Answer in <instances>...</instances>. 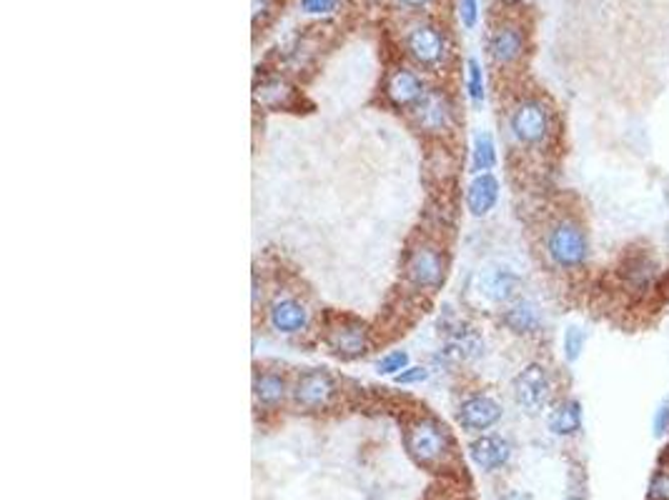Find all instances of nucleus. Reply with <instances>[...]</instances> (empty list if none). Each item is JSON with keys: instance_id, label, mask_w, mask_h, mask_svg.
Returning a JSON list of instances; mask_svg holds the SVG:
<instances>
[{"instance_id": "f257e3e1", "label": "nucleus", "mask_w": 669, "mask_h": 500, "mask_svg": "<svg viewBox=\"0 0 669 500\" xmlns=\"http://www.w3.org/2000/svg\"><path fill=\"white\" fill-rule=\"evenodd\" d=\"M544 255L557 270L564 273L582 270L592 255L587 228L572 215L552 220L544 230Z\"/></svg>"}, {"instance_id": "f03ea898", "label": "nucleus", "mask_w": 669, "mask_h": 500, "mask_svg": "<svg viewBox=\"0 0 669 500\" xmlns=\"http://www.w3.org/2000/svg\"><path fill=\"white\" fill-rule=\"evenodd\" d=\"M552 110L539 98H522L509 110V130L512 138L524 148H542L552 138Z\"/></svg>"}, {"instance_id": "7ed1b4c3", "label": "nucleus", "mask_w": 669, "mask_h": 500, "mask_svg": "<svg viewBox=\"0 0 669 500\" xmlns=\"http://www.w3.org/2000/svg\"><path fill=\"white\" fill-rule=\"evenodd\" d=\"M406 450L414 458V463L424 468H434L439 463H444L446 455L451 453V438L441 423L421 418L406 430Z\"/></svg>"}, {"instance_id": "20e7f679", "label": "nucleus", "mask_w": 669, "mask_h": 500, "mask_svg": "<svg viewBox=\"0 0 669 500\" xmlns=\"http://www.w3.org/2000/svg\"><path fill=\"white\" fill-rule=\"evenodd\" d=\"M554 390V380L544 363H527L512 380V395L517 405L529 415H537L547 408Z\"/></svg>"}, {"instance_id": "39448f33", "label": "nucleus", "mask_w": 669, "mask_h": 500, "mask_svg": "<svg viewBox=\"0 0 669 500\" xmlns=\"http://www.w3.org/2000/svg\"><path fill=\"white\" fill-rule=\"evenodd\" d=\"M404 275L416 290L434 293L446 278L444 250L434 245V243H419L416 248H411L409 258H406Z\"/></svg>"}, {"instance_id": "423d86ee", "label": "nucleus", "mask_w": 669, "mask_h": 500, "mask_svg": "<svg viewBox=\"0 0 669 500\" xmlns=\"http://www.w3.org/2000/svg\"><path fill=\"white\" fill-rule=\"evenodd\" d=\"M404 45L409 58L414 60L419 68L426 70L441 68L446 53H449L444 33H441V28L431 25V23H416L414 28L406 33Z\"/></svg>"}, {"instance_id": "0eeeda50", "label": "nucleus", "mask_w": 669, "mask_h": 500, "mask_svg": "<svg viewBox=\"0 0 669 500\" xmlns=\"http://www.w3.org/2000/svg\"><path fill=\"white\" fill-rule=\"evenodd\" d=\"M326 348L341 360H356L369 350V330L354 318H339L326 328Z\"/></svg>"}, {"instance_id": "6e6552de", "label": "nucleus", "mask_w": 669, "mask_h": 500, "mask_svg": "<svg viewBox=\"0 0 669 500\" xmlns=\"http://www.w3.org/2000/svg\"><path fill=\"white\" fill-rule=\"evenodd\" d=\"M336 395V380L326 370L309 368L299 373L291 385V398L299 408L321 410Z\"/></svg>"}, {"instance_id": "1a4fd4ad", "label": "nucleus", "mask_w": 669, "mask_h": 500, "mask_svg": "<svg viewBox=\"0 0 669 500\" xmlns=\"http://www.w3.org/2000/svg\"><path fill=\"white\" fill-rule=\"evenodd\" d=\"M416 128L426 135H441L454 125V108L441 90H426V95L411 108Z\"/></svg>"}, {"instance_id": "9d476101", "label": "nucleus", "mask_w": 669, "mask_h": 500, "mask_svg": "<svg viewBox=\"0 0 669 500\" xmlns=\"http://www.w3.org/2000/svg\"><path fill=\"white\" fill-rule=\"evenodd\" d=\"M502 413L504 410H502V405L492 395H487V393H474V395L461 400V405L457 410V423L467 433H484V430L497 425L499 420H502Z\"/></svg>"}, {"instance_id": "9b49d317", "label": "nucleus", "mask_w": 669, "mask_h": 500, "mask_svg": "<svg viewBox=\"0 0 669 500\" xmlns=\"http://www.w3.org/2000/svg\"><path fill=\"white\" fill-rule=\"evenodd\" d=\"M269 325L281 335H299L309 328V308L294 295H276L269 305Z\"/></svg>"}, {"instance_id": "f8f14e48", "label": "nucleus", "mask_w": 669, "mask_h": 500, "mask_svg": "<svg viewBox=\"0 0 669 500\" xmlns=\"http://www.w3.org/2000/svg\"><path fill=\"white\" fill-rule=\"evenodd\" d=\"M527 50V38L524 30L514 25V23H502L499 28L492 30L489 35V55L497 63L499 68H509L522 60Z\"/></svg>"}, {"instance_id": "ddd939ff", "label": "nucleus", "mask_w": 669, "mask_h": 500, "mask_svg": "<svg viewBox=\"0 0 669 500\" xmlns=\"http://www.w3.org/2000/svg\"><path fill=\"white\" fill-rule=\"evenodd\" d=\"M426 95V85L419 73L409 68L391 70L386 78V98L394 103L396 108H414L419 100Z\"/></svg>"}, {"instance_id": "4468645a", "label": "nucleus", "mask_w": 669, "mask_h": 500, "mask_svg": "<svg viewBox=\"0 0 669 500\" xmlns=\"http://www.w3.org/2000/svg\"><path fill=\"white\" fill-rule=\"evenodd\" d=\"M469 455L474 460V465L487 473H494V470L504 468L512 458V443L502 435H481V438L471 440Z\"/></svg>"}, {"instance_id": "2eb2a0df", "label": "nucleus", "mask_w": 669, "mask_h": 500, "mask_svg": "<svg viewBox=\"0 0 669 500\" xmlns=\"http://www.w3.org/2000/svg\"><path fill=\"white\" fill-rule=\"evenodd\" d=\"M499 203V180L492 173H479L467 188V208L474 218H484Z\"/></svg>"}, {"instance_id": "dca6fc26", "label": "nucleus", "mask_w": 669, "mask_h": 500, "mask_svg": "<svg viewBox=\"0 0 669 500\" xmlns=\"http://www.w3.org/2000/svg\"><path fill=\"white\" fill-rule=\"evenodd\" d=\"M502 323L514 335H534L542 330V313L532 300H514L502 313Z\"/></svg>"}, {"instance_id": "f3484780", "label": "nucleus", "mask_w": 669, "mask_h": 500, "mask_svg": "<svg viewBox=\"0 0 669 500\" xmlns=\"http://www.w3.org/2000/svg\"><path fill=\"white\" fill-rule=\"evenodd\" d=\"M522 290V278H519L514 270L509 268H497L484 273L481 278V293L487 295L489 300L494 303H502V305H509L514 303Z\"/></svg>"}, {"instance_id": "a211bd4d", "label": "nucleus", "mask_w": 669, "mask_h": 500, "mask_svg": "<svg viewBox=\"0 0 669 500\" xmlns=\"http://www.w3.org/2000/svg\"><path fill=\"white\" fill-rule=\"evenodd\" d=\"M547 428L559 438H572L582 430V403L577 398H562L552 405L547 415Z\"/></svg>"}, {"instance_id": "6ab92c4d", "label": "nucleus", "mask_w": 669, "mask_h": 500, "mask_svg": "<svg viewBox=\"0 0 669 500\" xmlns=\"http://www.w3.org/2000/svg\"><path fill=\"white\" fill-rule=\"evenodd\" d=\"M291 393L286 378L279 370H258L254 375V400L261 408H276Z\"/></svg>"}, {"instance_id": "aec40b11", "label": "nucleus", "mask_w": 669, "mask_h": 500, "mask_svg": "<svg viewBox=\"0 0 669 500\" xmlns=\"http://www.w3.org/2000/svg\"><path fill=\"white\" fill-rule=\"evenodd\" d=\"M494 165H497V143L492 138V133H477L471 150V168L479 175V173H492Z\"/></svg>"}, {"instance_id": "412c9836", "label": "nucleus", "mask_w": 669, "mask_h": 500, "mask_svg": "<svg viewBox=\"0 0 669 500\" xmlns=\"http://www.w3.org/2000/svg\"><path fill=\"white\" fill-rule=\"evenodd\" d=\"M584 345H587V333L579 328V325H569L564 330V338H562V350H564V360L567 363H577L584 353Z\"/></svg>"}, {"instance_id": "4be33fe9", "label": "nucleus", "mask_w": 669, "mask_h": 500, "mask_svg": "<svg viewBox=\"0 0 669 500\" xmlns=\"http://www.w3.org/2000/svg\"><path fill=\"white\" fill-rule=\"evenodd\" d=\"M467 93L474 105H481L484 103V70H481V63L477 58L467 60Z\"/></svg>"}, {"instance_id": "5701e85b", "label": "nucleus", "mask_w": 669, "mask_h": 500, "mask_svg": "<svg viewBox=\"0 0 669 500\" xmlns=\"http://www.w3.org/2000/svg\"><path fill=\"white\" fill-rule=\"evenodd\" d=\"M256 95H258V100H264V105H269V108H281V105H286V98L291 95V90L281 80H271V83H264Z\"/></svg>"}, {"instance_id": "b1692460", "label": "nucleus", "mask_w": 669, "mask_h": 500, "mask_svg": "<svg viewBox=\"0 0 669 500\" xmlns=\"http://www.w3.org/2000/svg\"><path fill=\"white\" fill-rule=\"evenodd\" d=\"M409 368V353L406 350H391V353H386L384 358L376 363V370L381 373V375H399L401 370Z\"/></svg>"}, {"instance_id": "393cba45", "label": "nucleus", "mask_w": 669, "mask_h": 500, "mask_svg": "<svg viewBox=\"0 0 669 500\" xmlns=\"http://www.w3.org/2000/svg\"><path fill=\"white\" fill-rule=\"evenodd\" d=\"M647 500H669V463L659 465L649 478Z\"/></svg>"}, {"instance_id": "a878e982", "label": "nucleus", "mask_w": 669, "mask_h": 500, "mask_svg": "<svg viewBox=\"0 0 669 500\" xmlns=\"http://www.w3.org/2000/svg\"><path fill=\"white\" fill-rule=\"evenodd\" d=\"M652 430L657 438L669 435V398H664L654 410V418H652Z\"/></svg>"}, {"instance_id": "bb28decb", "label": "nucleus", "mask_w": 669, "mask_h": 500, "mask_svg": "<svg viewBox=\"0 0 669 500\" xmlns=\"http://www.w3.org/2000/svg\"><path fill=\"white\" fill-rule=\"evenodd\" d=\"M457 10H459V20L464 28H474L479 18V0H457Z\"/></svg>"}, {"instance_id": "cd10ccee", "label": "nucleus", "mask_w": 669, "mask_h": 500, "mask_svg": "<svg viewBox=\"0 0 669 500\" xmlns=\"http://www.w3.org/2000/svg\"><path fill=\"white\" fill-rule=\"evenodd\" d=\"M426 378H429V370L421 368V365H409L399 375H394V383H399V385H414V383H424Z\"/></svg>"}, {"instance_id": "c85d7f7f", "label": "nucleus", "mask_w": 669, "mask_h": 500, "mask_svg": "<svg viewBox=\"0 0 669 500\" xmlns=\"http://www.w3.org/2000/svg\"><path fill=\"white\" fill-rule=\"evenodd\" d=\"M336 5H339V0H301V8L309 15H329V13H334Z\"/></svg>"}, {"instance_id": "c756f323", "label": "nucleus", "mask_w": 669, "mask_h": 500, "mask_svg": "<svg viewBox=\"0 0 669 500\" xmlns=\"http://www.w3.org/2000/svg\"><path fill=\"white\" fill-rule=\"evenodd\" d=\"M396 3H399L401 8H414V10H419V8H426V5H429L431 0H396Z\"/></svg>"}, {"instance_id": "7c9ffc66", "label": "nucleus", "mask_w": 669, "mask_h": 500, "mask_svg": "<svg viewBox=\"0 0 669 500\" xmlns=\"http://www.w3.org/2000/svg\"><path fill=\"white\" fill-rule=\"evenodd\" d=\"M502 500H532V498H529L527 493H519V490H512V493H507V495H504V498H502Z\"/></svg>"}, {"instance_id": "2f4dec72", "label": "nucleus", "mask_w": 669, "mask_h": 500, "mask_svg": "<svg viewBox=\"0 0 669 500\" xmlns=\"http://www.w3.org/2000/svg\"><path fill=\"white\" fill-rule=\"evenodd\" d=\"M567 500H584V498H579V495H572V498H567Z\"/></svg>"}, {"instance_id": "473e14b6", "label": "nucleus", "mask_w": 669, "mask_h": 500, "mask_svg": "<svg viewBox=\"0 0 669 500\" xmlns=\"http://www.w3.org/2000/svg\"><path fill=\"white\" fill-rule=\"evenodd\" d=\"M667 463H669V443H667Z\"/></svg>"}]
</instances>
